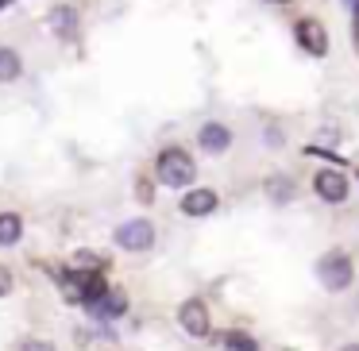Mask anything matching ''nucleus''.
<instances>
[{"mask_svg": "<svg viewBox=\"0 0 359 351\" xmlns=\"http://www.w3.org/2000/svg\"><path fill=\"white\" fill-rule=\"evenodd\" d=\"M20 351H55V343H50V340H27Z\"/></svg>", "mask_w": 359, "mask_h": 351, "instance_id": "15", "label": "nucleus"}, {"mask_svg": "<svg viewBox=\"0 0 359 351\" xmlns=\"http://www.w3.org/2000/svg\"><path fill=\"white\" fill-rule=\"evenodd\" d=\"M178 324H182V332H186V336H194V340L209 336V309H205V301L189 297V301L178 309Z\"/></svg>", "mask_w": 359, "mask_h": 351, "instance_id": "4", "label": "nucleus"}, {"mask_svg": "<svg viewBox=\"0 0 359 351\" xmlns=\"http://www.w3.org/2000/svg\"><path fill=\"white\" fill-rule=\"evenodd\" d=\"M217 205H220V197L212 193V189H189V193L182 197V212H186V216H209Z\"/></svg>", "mask_w": 359, "mask_h": 351, "instance_id": "8", "label": "nucleus"}, {"mask_svg": "<svg viewBox=\"0 0 359 351\" xmlns=\"http://www.w3.org/2000/svg\"><path fill=\"white\" fill-rule=\"evenodd\" d=\"M86 305H89V312H93L97 320H112V317H120V312L128 309V301H124L120 289H101V294H97L93 301H86Z\"/></svg>", "mask_w": 359, "mask_h": 351, "instance_id": "6", "label": "nucleus"}, {"mask_svg": "<svg viewBox=\"0 0 359 351\" xmlns=\"http://www.w3.org/2000/svg\"><path fill=\"white\" fill-rule=\"evenodd\" d=\"M220 343H224V351H259V343L251 340V336H243V332H228Z\"/></svg>", "mask_w": 359, "mask_h": 351, "instance_id": "13", "label": "nucleus"}, {"mask_svg": "<svg viewBox=\"0 0 359 351\" xmlns=\"http://www.w3.org/2000/svg\"><path fill=\"white\" fill-rule=\"evenodd\" d=\"M194 174H197L194 158H189L186 151H178V147L163 151V155H158V163H155V178L163 181V186H170V189L189 186V181H194Z\"/></svg>", "mask_w": 359, "mask_h": 351, "instance_id": "1", "label": "nucleus"}, {"mask_svg": "<svg viewBox=\"0 0 359 351\" xmlns=\"http://www.w3.org/2000/svg\"><path fill=\"white\" fill-rule=\"evenodd\" d=\"M344 351H359V343H348V347H344Z\"/></svg>", "mask_w": 359, "mask_h": 351, "instance_id": "17", "label": "nucleus"}, {"mask_svg": "<svg viewBox=\"0 0 359 351\" xmlns=\"http://www.w3.org/2000/svg\"><path fill=\"white\" fill-rule=\"evenodd\" d=\"M266 193H271L274 201H290V193H294V181H282V178H271V181H266Z\"/></svg>", "mask_w": 359, "mask_h": 351, "instance_id": "14", "label": "nucleus"}, {"mask_svg": "<svg viewBox=\"0 0 359 351\" xmlns=\"http://www.w3.org/2000/svg\"><path fill=\"white\" fill-rule=\"evenodd\" d=\"M274 4H286V0H274Z\"/></svg>", "mask_w": 359, "mask_h": 351, "instance_id": "19", "label": "nucleus"}, {"mask_svg": "<svg viewBox=\"0 0 359 351\" xmlns=\"http://www.w3.org/2000/svg\"><path fill=\"white\" fill-rule=\"evenodd\" d=\"M313 189H317V197H320V201H328V205L348 201V178H344L340 170H317Z\"/></svg>", "mask_w": 359, "mask_h": 351, "instance_id": "5", "label": "nucleus"}, {"mask_svg": "<svg viewBox=\"0 0 359 351\" xmlns=\"http://www.w3.org/2000/svg\"><path fill=\"white\" fill-rule=\"evenodd\" d=\"M24 74V62L12 47H0V81H16Z\"/></svg>", "mask_w": 359, "mask_h": 351, "instance_id": "12", "label": "nucleus"}, {"mask_svg": "<svg viewBox=\"0 0 359 351\" xmlns=\"http://www.w3.org/2000/svg\"><path fill=\"white\" fill-rule=\"evenodd\" d=\"M355 16H359V0H355Z\"/></svg>", "mask_w": 359, "mask_h": 351, "instance_id": "18", "label": "nucleus"}, {"mask_svg": "<svg viewBox=\"0 0 359 351\" xmlns=\"http://www.w3.org/2000/svg\"><path fill=\"white\" fill-rule=\"evenodd\" d=\"M197 143H201V151H209V155H224V151L232 147V132H228L224 124H205L201 135H197Z\"/></svg>", "mask_w": 359, "mask_h": 351, "instance_id": "9", "label": "nucleus"}, {"mask_svg": "<svg viewBox=\"0 0 359 351\" xmlns=\"http://www.w3.org/2000/svg\"><path fill=\"white\" fill-rule=\"evenodd\" d=\"M297 43L317 58L328 55V32L317 24V20H302V24H297Z\"/></svg>", "mask_w": 359, "mask_h": 351, "instance_id": "7", "label": "nucleus"}, {"mask_svg": "<svg viewBox=\"0 0 359 351\" xmlns=\"http://www.w3.org/2000/svg\"><path fill=\"white\" fill-rule=\"evenodd\" d=\"M50 27H55L58 39H74V32H78V12L74 8H55L50 12Z\"/></svg>", "mask_w": 359, "mask_h": 351, "instance_id": "10", "label": "nucleus"}, {"mask_svg": "<svg viewBox=\"0 0 359 351\" xmlns=\"http://www.w3.org/2000/svg\"><path fill=\"white\" fill-rule=\"evenodd\" d=\"M151 243H155L151 220H124L116 228V247H124V251H151Z\"/></svg>", "mask_w": 359, "mask_h": 351, "instance_id": "3", "label": "nucleus"}, {"mask_svg": "<svg viewBox=\"0 0 359 351\" xmlns=\"http://www.w3.org/2000/svg\"><path fill=\"white\" fill-rule=\"evenodd\" d=\"M351 259L344 255V251H328L325 259L317 263V278H320V286L328 289V294H340V289H348L351 286Z\"/></svg>", "mask_w": 359, "mask_h": 351, "instance_id": "2", "label": "nucleus"}, {"mask_svg": "<svg viewBox=\"0 0 359 351\" xmlns=\"http://www.w3.org/2000/svg\"><path fill=\"white\" fill-rule=\"evenodd\" d=\"M8 289H12V274L4 270V266H0V297L8 294Z\"/></svg>", "mask_w": 359, "mask_h": 351, "instance_id": "16", "label": "nucleus"}, {"mask_svg": "<svg viewBox=\"0 0 359 351\" xmlns=\"http://www.w3.org/2000/svg\"><path fill=\"white\" fill-rule=\"evenodd\" d=\"M20 235H24V220H20L16 212H0V247L20 243Z\"/></svg>", "mask_w": 359, "mask_h": 351, "instance_id": "11", "label": "nucleus"}]
</instances>
